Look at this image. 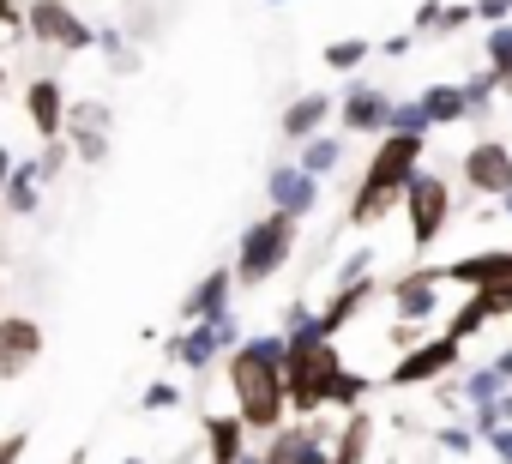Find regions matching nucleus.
I'll return each mask as SVG.
<instances>
[{
    "instance_id": "obj_1",
    "label": "nucleus",
    "mask_w": 512,
    "mask_h": 464,
    "mask_svg": "<svg viewBox=\"0 0 512 464\" xmlns=\"http://www.w3.org/2000/svg\"><path fill=\"white\" fill-rule=\"evenodd\" d=\"M284 362H290V338L284 332H253L241 350L223 356V380L235 392V416L247 422V434H278L290 422V386H284Z\"/></svg>"
},
{
    "instance_id": "obj_2",
    "label": "nucleus",
    "mask_w": 512,
    "mask_h": 464,
    "mask_svg": "<svg viewBox=\"0 0 512 464\" xmlns=\"http://www.w3.org/2000/svg\"><path fill=\"white\" fill-rule=\"evenodd\" d=\"M422 151H428V139H416V133H380V145H374V157H368L350 205H344V223L374 229L380 217H392V205H404L410 181L422 175Z\"/></svg>"
},
{
    "instance_id": "obj_3",
    "label": "nucleus",
    "mask_w": 512,
    "mask_h": 464,
    "mask_svg": "<svg viewBox=\"0 0 512 464\" xmlns=\"http://www.w3.org/2000/svg\"><path fill=\"white\" fill-rule=\"evenodd\" d=\"M296 236H302V217H290V211H266V217H253V223L241 229V242H235V278H241V290L272 284V278L290 266Z\"/></svg>"
},
{
    "instance_id": "obj_4",
    "label": "nucleus",
    "mask_w": 512,
    "mask_h": 464,
    "mask_svg": "<svg viewBox=\"0 0 512 464\" xmlns=\"http://www.w3.org/2000/svg\"><path fill=\"white\" fill-rule=\"evenodd\" d=\"M338 368H344V356H338L332 338H320V344H290L284 386H290V416H296V422H314V416L326 410V392H332Z\"/></svg>"
},
{
    "instance_id": "obj_5",
    "label": "nucleus",
    "mask_w": 512,
    "mask_h": 464,
    "mask_svg": "<svg viewBox=\"0 0 512 464\" xmlns=\"http://www.w3.org/2000/svg\"><path fill=\"white\" fill-rule=\"evenodd\" d=\"M247 338H241V326H235V314L229 320H205V326H181L169 344H163V356L181 368V374H205L217 356H229V350H241Z\"/></svg>"
},
{
    "instance_id": "obj_6",
    "label": "nucleus",
    "mask_w": 512,
    "mask_h": 464,
    "mask_svg": "<svg viewBox=\"0 0 512 464\" xmlns=\"http://www.w3.org/2000/svg\"><path fill=\"white\" fill-rule=\"evenodd\" d=\"M404 217H410V248L428 254V248L440 242V229L452 223V187H446V175L422 169V175L410 181V193H404Z\"/></svg>"
},
{
    "instance_id": "obj_7",
    "label": "nucleus",
    "mask_w": 512,
    "mask_h": 464,
    "mask_svg": "<svg viewBox=\"0 0 512 464\" xmlns=\"http://www.w3.org/2000/svg\"><path fill=\"white\" fill-rule=\"evenodd\" d=\"M25 37L43 43V49H67V55H85L97 43V31L67 7V0H31L25 7Z\"/></svg>"
},
{
    "instance_id": "obj_8",
    "label": "nucleus",
    "mask_w": 512,
    "mask_h": 464,
    "mask_svg": "<svg viewBox=\"0 0 512 464\" xmlns=\"http://www.w3.org/2000/svg\"><path fill=\"white\" fill-rule=\"evenodd\" d=\"M458 362H464V344L446 338V332H434L428 344H416L410 356H398V362L386 368V386H398V392H404V386H440Z\"/></svg>"
},
{
    "instance_id": "obj_9",
    "label": "nucleus",
    "mask_w": 512,
    "mask_h": 464,
    "mask_svg": "<svg viewBox=\"0 0 512 464\" xmlns=\"http://www.w3.org/2000/svg\"><path fill=\"white\" fill-rule=\"evenodd\" d=\"M25 121H31V133H37L43 145L67 139V121H73V97H67V85H61L55 73H43V79H31V85H25Z\"/></svg>"
},
{
    "instance_id": "obj_10",
    "label": "nucleus",
    "mask_w": 512,
    "mask_h": 464,
    "mask_svg": "<svg viewBox=\"0 0 512 464\" xmlns=\"http://www.w3.org/2000/svg\"><path fill=\"white\" fill-rule=\"evenodd\" d=\"M37 362H43V320L0 314V380H25Z\"/></svg>"
},
{
    "instance_id": "obj_11",
    "label": "nucleus",
    "mask_w": 512,
    "mask_h": 464,
    "mask_svg": "<svg viewBox=\"0 0 512 464\" xmlns=\"http://www.w3.org/2000/svg\"><path fill=\"white\" fill-rule=\"evenodd\" d=\"M235 290H241V278H235V266H211L187 296H181V308H175V320L181 326H205V320H229V302H235Z\"/></svg>"
},
{
    "instance_id": "obj_12",
    "label": "nucleus",
    "mask_w": 512,
    "mask_h": 464,
    "mask_svg": "<svg viewBox=\"0 0 512 464\" xmlns=\"http://www.w3.org/2000/svg\"><path fill=\"white\" fill-rule=\"evenodd\" d=\"M440 290H446V266H410L404 278H392V314L428 326L440 314Z\"/></svg>"
},
{
    "instance_id": "obj_13",
    "label": "nucleus",
    "mask_w": 512,
    "mask_h": 464,
    "mask_svg": "<svg viewBox=\"0 0 512 464\" xmlns=\"http://www.w3.org/2000/svg\"><path fill=\"white\" fill-rule=\"evenodd\" d=\"M464 187L482 199H506L512 193V151L500 139H476L464 151Z\"/></svg>"
},
{
    "instance_id": "obj_14",
    "label": "nucleus",
    "mask_w": 512,
    "mask_h": 464,
    "mask_svg": "<svg viewBox=\"0 0 512 464\" xmlns=\"http://www.w3.org/2000/svg\"><path fill=\"white\" fill-rule=\"evenodd\" d=\"M392 97L380 91V85H368V79H356L350 91H344V103H338V115H344V133H386L392 127Z\"/></svg>"
},
{
    "instance_id": "obj_15",
    "label": "nucleus",
    "mask_w": 512,
    "mask_h": 464,
    "mask_svg": "<svg viewBox=\"0 0 512 464\" xmlns=\"http://www.w3.org/2000/svg\"><path fill=\"white\" fill-rule=\"evenodd\" d=\"M266 193H272V211H290V217H308V211L320 205V181H314L302 163H272Z\"/></svg>"
},
{
    "instance_id": "obj_16",
    "label": "nucleus",
    "mask_w": 512,
    "mask_h": 464,
    "mask_svg": "<svg viewBox=\"0 0 512 464\" xmlns=\"http://www.w3.org/2000/svg\"><path fill=\"white\" fill-rule=\"evenodd\" d=\"M199 434H205V464H241L253 446H247V422L235 410H205L199 416Z\"/></svg>"
},
{
    "instance_id": "obj_17",
    "label": "nucleus",
    "mask_w": 512,
    "mask_h": 464,
    "mask_svg": "<svg viewBox=\"0 0 512 464\" xmlns=\"http://www.w3.org/2000/svg\"><path fill=\"white\" fill-rule=\"evenodd\" d=\"M332 115H338V97H332V91H302V97L284 109V121H278V127H284V139H290V145H308V139H320V133H326V121H332Z\"/></svg>"
},
{
    "instance_id": "obj_18",
    "label": "nucleus",
    "mask_w": 512,
    "mask_h": 464,
    "mask_svg": "<svg viewBox=\"0 0 512 464\" xmlns=\"http://www.w3.org/2000/svg\"><path fill=\"white\" fill-rule=\"evenodd\" d=\"M500 278H512V248H488V254H464L446 266V284H464V290H494Z\"/></svg>"
},
{
    "instance_id": "obj_19",
    "label": "nucleus",
    "mask_w": 512,
    "mask_h": 464,
    "mask_svg": "<svg viewBox=\"0 0 512 464\" xmlns=\"http://www.w3.org/2000/svg\"><path fill=\"white\" fill-rule=\"evenodd\" d=\"M374 290H380L374 278H362V284H338V290H332V302L320 308V332L338 344V332H344V326H350V320H356L368 302H374Z\"/></svg>"
},
{
    "instance_id": "obj_20",
    "label": "nucleus",
    "mask_w": 512,
    "mask_h": 464,
    "mask_svg": "<svg viewBox=\"0 0 512 464\" xmlns=\"http://www.w3.org/2000/svg\"><path fill=\"white\" fill-rule=\"evenodd\" d=\"M494 320H500V302H494L488 290H470V296L458 302V314L446 320V338H458V344H470V338H476V332H488Z\"/></svg>"
},
{
    "instance_id": "obj_21",
    "label": "nucleus",
    "mask_w": 512,
    "mask_h": 464,
    "mask_svg": "<svg viewBox=\"0 0 512 464\" xmlns=\"http://www.w3.org/2000/svg\"><path fill=\"white\" fill-rule=\"evenodd\" d=\"M368 452H374V416L350 410L344 428H338V440H332V464H368Z\"/></svg>"
},
{
    "instance_id": "obj_22",
    "label": "nucleus",
    "mask_w": 512,
    "mask_h": 464,
    "mask_svg": "<svg viewBox=\"0 0 512 464\" xmlns=\"http://www.w3.org/2000/svg\"><path fill=\"white\" fill-rule=\"evenodd\" d=\"M43 175H37V163H19L13 169V181H7V199H0V211L7 217H37V205H43Z\"/></svg>"
},
{
    "instance_id": "obj_23",
    "label": "nucleus",
    "mask_w": 512,
    "mask_h": 464,
    "mask_svg": "<svg viewBox=\"0 0 512 464\" xmlns=\"http://www.w3.org/2000/svg\"><path fill=\"white\" fill-rule=\"evenodd\" d=\"M422 115H428V127H458V121H470V103H464V85H428L422 97Z\"/></svg>"
},
{
    "instance_id": "obj_24",
    "label": "nucleus",
    "mask_w": 512,
    "mask_h": 464,
    "mask_svg": "<svg viewBox=\"0 0 512 464\" xmlns=\"http://www.w3.org/2000/svg\"><path fill=\"white\" fill-rule=\"evenodd\" d=\"M296 163H302L314 181H326V175L344 163V139H338V133H320V139H308V145H302V157H296Z\"/></svg>"
},
{
    "instance_id": "obj_25",
    "label": "nucleus",
    "mask_w": 512,
    "mask_h": 464,
    "mask_svg": "<svg viewBox=\"0 0 512 464\" xmlns=\"http://www.w3.org/2000/svg\"><path fill=\"white\" fill-rule=\"evenodd\" d=\"M368 392H374V380H368V374H356V368L344 362V368H338V380H332V392H326V410H344V416H350V410H362V398H368Z\"/></svg>"
},
{
    "instance_id": "obj_26",
    "label": "nucleus",
    "mask_w": 512,
    "mask_h": 464,
    "mask_svg": "<svg viewBox=\"0 0 512 464\" xmlns=\"http://www.w3.org/2000/svg\"><path fill=\"white\" fill-rule=\"evenodd\" d=\"M506 392H512V386H506V380L494 374V362H488V368H470V374H464V404H470V410H482V404H500Z\"/></svg>"
},
{
    "instance_id": "obj_27",
    "label": "nucleus",
    "mask_w": 512,
    "mask_h": 464,
    "mask_svg": "<svg viewBox=\"0 0 512 464\" xmlns=\"http://www.w3.org/2000/svg\"><path fill=\"white\" fill-rule=\"evenodd\" d=\"M97 49L109 55V73H115V79L139 73V49H133V43H127V37L115 31V25H103V31H97Z\"/></svg>"
},
{
    "instance_id": "obj_28",
    "label": "nucleus",
    "mask_w": 512,
    "mask_h": 464,
    "mask_svg": "<svg viewBox=\"0 0 512 464\" xmlns=\"http://www.w3.org/2000/svg\"><path fill=\"white\" fill-rule=\"evenodd\" d=\"M67 145H73V157H79L85 169L109 163V133H103V127H67Z\"/></svg>"
},
{
    "instance_id": "obj_29",
    "label": "nucleus",
    "mask_w": 512,
    "mask_h": 464,
    "mask_svg": "<svg viewBox=\"0 0 512 464\" xmlns=\"http://www.w3.org/2000/svg\"><path fill=\"white\" fill-rule=\"evenodd\" d=\"M368 55H374V49H368L362 37H338V43H326V67H332V73H356Z\"/></svg>"
},
{
    "instance_id": "obj_30",
    "label": "nucleus",
    "mask_w": 512,
    "mask_h": 464,
    "mask_svg": "<svg viewBox=\"0 0 512 464\" xmlns=\"http://www.w3.org/2000/svg\"><path fill=\"white\" fill-rule=\"evenodd\" d=\"M494 91H500V73L488 67V73H476V79H464V103H470V121L494 103Z\"/></svg>"
},
{
    "instance_id": "obj_31",
    "label": "nucleus",
    "mask_w": 512,
    "mask_h": 464,
    "mask_svg": "<svg viewBox=\"0 0 512 464\" xmlns=\"http://www.w3.org/2000/svg\"><path fill=\"white\" fill-rule=\"evenodd\" d=\"M67 127H103V133H109V127H115V109H109V103H97V97H79Z\"/></svg>"
},
{
    "instance_id": "obj_32",
    "label": "nucleus",
    "mask_w": 512,
    "mask_h": 464,
    "mask_svg": "<svg viewBox=\"0 0 512 464\" xmlns=\"http://www.w3.org/2000/svg\"><path fill=\"white\" fill-rule=\"evenodd\" d=\"M386 133H416V139H428L434 127H428V115H422V103L410 97V103H398V109H392V127H386Z\"/></svg>"
},
{
    "instance_id": "obj_33",
    "label": "nucleus",
    "mask_w": 512,
    "mask_h": 464,
    "mask_svg": "<svg viewBox=\"0 0 512 464\" xmlns=\"http://www.w3.org/2000/svg\"><path fill=\"white\" fill-rule=\"evenodd\" d=\"M488 67L494 73H512V19L506 25H488Z\"/></svg>"
},
{
    "instance_id": "obj_34",
    "label": "nucleus",
    "mask_w": 512,
    "mask_h": 464,
    "mask_svg": "<svg viewBox=\"0 0 512 464\" xmlns=\"http://www.w3.org/2000/svg\"><path fill=\"white\" fill-rule=\"evenodd\" d=\"M464 25H476V7H470V0H446V7H440V31H434V37H452V31H464Z\"/></svg>"
},
{
    "instance_id": "obj_35",
    "label": "nucleus",
    "mask_w": 512,
    "mask_h": 464,
    "mask_svg": "<svg viewBox=\"0 0 512 464\" xmlns=\"http://www.w3.org/2000/svg\"><path fill=\"white\" fill-rule=\"evenodd\" d=\"M139 404H145V410H181V386H175V380H151Z\"/></svg>"
},
{
    "instance_id": "obj_36",
    "label": "nucleus",
    "mask_w": 512,
    "mask_h": 464,
    "mask_svg": "<svg viewBox=\"0 0 512 464\" xmlns=\"http://www.w3.org/2000/svg\"><path fill=\"white\" fill-rule=\"evenodd\" d=\"M434 446H446V452H458V458H464V452L476 446V428H458V422H440V428H434Z\"/></svg>"
},
{
    "instance_id": "obj_37",
    "label": "nucleus",
    "mask_w": 512,
    "mask_h": 464,
    "mask_svg": "<svg viewBox=\"0 0 512 464\" xmlns=\"http://www.w3.org/2000/svg\"><path fill=\"white\" fill-rule=\"evenodd\" d=\"M362 278H374V248H356V254L338 266V284H362Z\"/></svg>"
},
{
    "instance_id": "obj_38",
    "label": "nucleus",
    "mask_w": 512,
    "mask_h": 464,
    "mask_svg": "<svg viewBox=\"0 0 512 464\" xmlns=\"http://www.w3.org/2000/svg\"><path fill=\"white\" fill-rule=\"evenodd\" d=\"M67 157H73V145H67V139H55V145L37 157V175H43V181H55V175L67 169Z\"/></svg>"
},
{
    "instance_id": "obj_39",
    "label": "nucleus",
    "mask_w": 512,
    "mask_h": 464,
    "mask_svg": "<svg viewBox=\"0 0 512 464\" xmlns=\"http://www.w3.org/2000/svg\"><path fill=\"white\" fill-rule=\"evenodd\" d=\"M386 338H392V350H398V356H410V350H416V344H428V332H422V326H416V320H398V326H392V332H386Z\"/></svg>"
},
{
    "instance_id": "obj_40",
    "label": "nucleus",
    "mask_w": 512,
    "mask_h": 464,
    "mask_svg": "<svg viewBox=\"0 0 512 464\" xmlns=\"http://www.w3.org/2000/svg\"><path fill=\"white\" fill-rule=\"evenodd\" d=\"M7 37H25V7L19 0H0V43Z\"/></svg>"
},
{
    "instance_id": "obj_41",
    "label": "nucleus",
    "mask_w": 512,
    "mask_h": 464,
    "mask_svg": "<svg viewBox=\"0 0 512 464\" xmlns=\"http://www.w3.org/2000/svg\"><path fill=\"white\" fill-rule=\"evenodd\" d=\"M470 7H476L482 25H506L512 19V0H470Z\"/></svg>"
},
{
    "instance_id": "obj_42",
    "label": "nucleus",
    "mask_w": 512,
    "mask_h": 464,
    "mask_svg": "<svg viewBox=\"0 0 512 464\" xmlns=\"http://www.w3.org/2000/svg\"><path fill=\"white\" fill-rule=\"evenodd\" d=\"M440 7H446V0H422V7H416V25H410V31L434 37V31H440Z\"/></svg>"
},
{
    "instance_id": "obj_43",
    "label": "nucleus",
    "mask_w": 512,
    "mask_h": 464,
    "mask_svg": "<svg viewBox=\"0 0 512 464\" xmlns=\"http://www.w3.org/2000/svg\"><path fill=\"white\" fill-rule=\"evenodd\" d=\"M25 452H31V434H25V428H13L7 440H0V464H19Z\"/></svg>"
},
{
    "instance_id": "obj_44",
    "label": "nucleus",
    "mask_w": 512,
    "mask_h": 464,
    "mask_svg": "<svg viewBox=\"0 0 512 464\" xmlns=\"http://www.w3.org/2000/svg\"><path fill=\"white\" fill-rule=\"evenodd\" d=\"M488 452H494V458H500V464H512V422H506V428H494V434H488Z\"/></svg>"
},
{
    "instance_id": "obj_45",
    "label": "nucleus",
    "mask_w": 512,
    "mask_h": 464,
    "mask_svg": "<svg viewBox=\"0 0 512 464\" xmlns=\"http://www.w3.org/2000/svg\"><path fill=\"white\" fill-rule=\"evenodd\" d=\"M13 169H19V157L0 145V199H7V181H13Z\"/></svg>"
},
{
    "instance_id": "obj_46",
    "label": "nucleus",
    "mask_w": 512,
    "mask_h": 464,
    "mask_svg": "<svg viewBox=\"0 0 512 464\" xmlns=\"http://www.w3.org/2000/svg\"><path fill=\"white\" fill-rule=\"evenodd\" d=\"M404 49H410V37H386V43H380V55H386V61H398Z\"/></svg>"
},
{
    "instance_id": "obj_47",
    "label": "nucleus",
    "mask_w": 512,
    "mask_h": 464,
    "mask_svg": "<svg viewBox=\"0 0 512 464\" xmlns=\"http://www.w3.org/2000/svg\"><path fill=\"white\" fill-rule=\"evenodd\" d=\"M494 374H500V380H506V386H512V344H506V350H500V356H494Z\"/></svg>"
},
{
    "instance_id": "obj_48",
    "label": "nucleus",
    "mask_w": 512,
    "mask_h": 464,
    "mask_svg": "<svg viewBox=\"0 0 512 464\" xmlns=\"http://www.w3.org/2000/svg\"><path fill=\"white\" fill-rule=\"evenodd\" d=\"M500 205H506V223H512V193H506V199H500Z\"/></svg>"
},
{
    "instance_id": "obj_49",
    "label": "nucleus",
    "mask_w": 512,
    "mask_h": 464,
    "mask_svg": "<svg viewBox=\"0 0 512 464\" xmlns=\"http://www.w3.org/2000/svg\"><path fill=\"white\" fill-rule=\"evenodd\" d=\"M0 97H7V67H0Z\"/></svg>"
},
{
    "instance_id": "obj_50",
    "label": "nucleus",
    "mask_w": 512,
    "mask_h": 464,
    "mask_svg": "<svg viewBox=\"0 0 512 464\" xmlns=\"http://www.w3.org/2000/svg\"><path fill=\"white\" fill-rule=\"evenodd\" d=\"M500 85H506V91H512V73H500Z\"/></svg>"
},
{
    "instance_id": "obj_51",
    "label": "nucleus",
    "mask_w": 512,
    "mask_h": 464,
    "mask_svg": "<svg viewBox=\"0 0 512 464\" xmlns=\"http://www.w3.org/2000/svg\"><path fill=\"white\" fill-rule=\"evenodd\" d=\"M121 464H145V458H121Z\"/></svg>"
},
{
    "instance_id": "obj_52",
    "label": "nucleus",
    "mask_w": 512,
    "mask_h": 464,
    "mask_svg": "<svg viewBox=\"0 0 512 464\" xmlns=\"http://www.w3.org/2000/svg\"><path fill=\"white\" fill-rule=\"evenodd\" d=\"M266 7H284V0H266Z\"/></svg>"
},
{
    "instance_id": "obj_53",
    "label": "nucleus",
    "mask_w": 512,
    "mask_h": 464,
    "mask_svg": "<svg viewBox=\"0 0 512 464\" xmlns=\"http://www.w3.org/2000/svg\"><path fill=\"white\" fill-rule=\"evenodd\" d=\"M506 115H512V109H506Z\"/></svg>"
}]
</instances>
